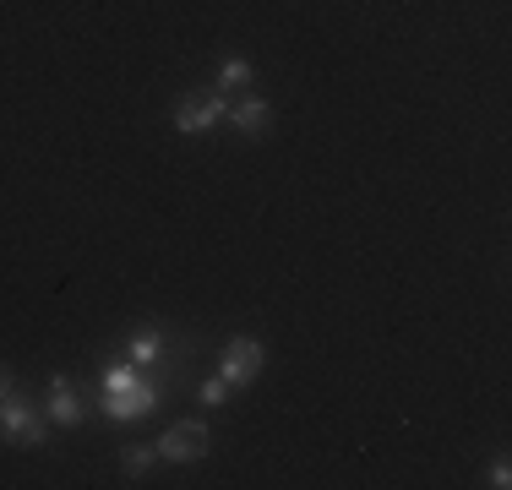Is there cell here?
<instances>
[{
    "label": "cell",
    "instance_id": "9c48e42d",
    "mask_svg": "<svg viewBox=\"0 0 512 490\" xmlns=\"http://www.w3.org/2000/svg\"><path fill=\"white\" fill-rule=\"evenodd\" d=\"M153 458H158L153 441H126V447H120V474H126V480H148Z\"/></svg>",
    "mask_w": 512,
    "mask_h": 490
},
{
    "label": "cell",
    "instance_id": "30bf717a",
    "mask_svg": "<svg viewBox=\"0 0 512 490\" xmlns=\"http://www.w3.org/2000/svg\"><path fill=\"white\" fill-rule=\"evenodd\" d=\"M256 82V66L246 55H229L224 66H218V93H229V88H251Z\"/></svg>",
    "mask_w": 512,
    "mask_h": 490
},
{
    "label": "cell",
    "instance_id": "52a82bcc",
    "mask_svg": "<svg viewBox=\"0 0 512 490\" xmlns=\"http://www.w3.org/2000/svg\"><path fill=\"white\" fill-rule=\"evenodd\" d=\"M44 414H50V425H60V431L82 425V392H77V382H71L66 371L50 376V392H44Z\"/></svg>",
    "mask_w": 512,
    "mask_h": 490
},
{
    "label": "cell",
    "instance_id": "7a4b0ae2",
    "mask_svg": "<svg viewBox=\"0 0 512 490\" xmlns=\"http://www.w3.org/2000/svg\"><path fill=\"white\" fill-rule=\"evenodd\" d=\"M0 441H6V447H22V452L50 447V425H44V409L28 398V392H17V387L0 398Z\"/></svg>",
    "mask_w": 512,
    "mask_h": 490
},
{
    "label": "cell",
    "instance_id": "7c38bea8",
    "mask_svg": "<svg viewBox=\"0 0 512 490\" xmlns=\"http://www.w3.org/2000/svg\"><path fill=\"white\" fill-rule=\"evenodd\" d=\"M485 485H491V490H507V485H512V463L496 458L491 469H485Z\"/></svg>",
    "mask_w": 512,
    "mask_h": 490
},
{
    "label": "cell",
    "instance_id": "3957f363",
    "mask_svg": "<svg viewBox=\"0 0 512 490\" xmlns=\"http://www.w3.org/2000/svg\"><path fill=\"white\" fill-rule=\"evenodd\" d=\"M262 365H267V343L262 338H229L224 349H218V376H224L229 387H251L256 376H262Z\"/></svg>",
    "mask_w": 512,
    "mask_h": 490
},
{
    "label": "cell",
    "instance_id": "8fae6325",
    "mask_svg": "<svg viewBox=\"0 0 512 490\" xmlns=\"http://www.w3.org/2000/svg\"><path fill=\"white\" fill-rule=\"evenodd\" d=\"M229 398H235V387H229L224 376H207V382L197 387V403H202V409H224Z\"/></svg>",
    "mask_w": 512,
    "mask_h": 490
},
{
    "label": "cell",
    "instance_id": "ba28073f",
    "mask_svg": "<svg viewBox=\"0 0 512 490\" xmlns=\"http://www.w3.org/2000/svg\"><path fill=\"white\" fill-rule=\"evenodd\" d=\"M164 349H169V338H164V327H137V333L126 338V360L137 365V371H148V365L164 360Z\"/></svg>",
    "mask_w": 512,
    "mask_h": 490
},
{
    "label": "cell",
    "instance_id": "277c9868",
    "mask_svg": "<svg viewBox=\"0 0 512 490\" xmlns=\"http://www.w3.org/2000/svg\"><path fill=\"white\" fill-rule=\"evenodd\" d=\"M175 131L180 137H207L218 131V120H229V93H202V98H180L175 104Z\"/></svg>",
    "mask_w": 512,
    "mask_h": 490
},
{
    "label": "cell",
    "instance_id": "4fadbf2b",
    "mask_svg": "<svg viewBox=\"0 0 512 490\" xmlns=\"http://www.w3.org/2000/svg\"><path fill=\"white\" fill-rule=\"evenodd\" d=\"M11 387H17V376H11V371H6V365H0V398H6V392H11Z\"/></svg>",
    "mask_w": 512,
    "mask_h": 490
},
{
    "label": "cell",
    "instance_id": "5b68a950",
    "mask_svg": "<svg viewBox=\"0 0 512 490\" xmlns=\"http://www.w3.org/2000/svg\"><path fill=\"white\" fill-rule=\"evenodd\" d=\"M153 447H158V458H169V463H197L213 452V431H207L202 420H175Z\"/></svg>",
    "mask_w": 512,
    "mask_h": 490
},
{
    "label": "cell",
    "instance_id": "8992f818",
    "mask_svg": "<svg viewBox=\"0 0 512 490\" xmlns=\"http://www.w3.org/2000/svg\"><path fill=\"white\" fill-rule=\"evenodd\" d=\"M229 126H235L246 142H262V137H273V104H267L262 93H246V98H235V104H229Z\"/></svg>",
    "mask_w": 512,
    "mask_h": 490
},
{
    "label": "cell",
    "instance_id": "6da1fadb",
    "mask_svg": "<svg viewBox=\"0 0 512 490\" xmlns=\"http://www.w3.org/2000/svg\"><path fill=\"white\" fill-rule=\"evenodd\" d=\"M158 398H164V392H158L131 360H120V365H109V371H104L99 409L109 414V420H142V414L158 409Z\"/></svg>",
    "mask_w": 512,
    "mask_h": 490
}]
</instances>
